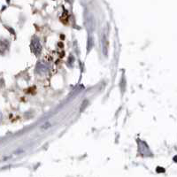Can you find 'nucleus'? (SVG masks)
Returning <instances> with one entry per match:
<instances>
[{"label": "nucleus", "mask_w": 177, "mask_h": 177, "mask_svg": "<svg viewBox=\"0 0 177 177\" xmlns=\"http://www.w3.org/2000/svg\"><path fill=\"white\" fill-rule=\"evenodd\" d=\"M32 49H33V52H35V55H39L42 52V45L39 42V40L37 38H35L33 39L32 41Z\"/></svg>", "instance_id": "obj_1"}, {"label": "nucleus", "mask_w": 177, "mask_h": 177, "mask_svg": "<svg viewBox=\"0 0 177 177\" xmlns=\"http://www.w3.org/2000/svg\"><path fill=\"white\" fill-rule=\"evenodd\" d=\"M101 44H102V52L104 57H107L108 55V41L106 38V35L104 34L101 38Z\"/></svg>", "instance_id": "obj_2"}, {"label": "nucleus", "mask_w": 177, "mask_h": 177, "mask_svg": "<svg viewBox=\"0 0 177 177\" xmlns=\"http://www.w3.org/2000/svg\"><path fill=\"white\" fill-rule=\"evenodd\" d=\"M85 25L87 27V29L89 30V32H91L94 30V28H95V20H94V17L92 15H89L87 18V20L85 22Z\"/></svg>", "instance_id": "obj_3"}, {"label": "nucleus", "mask_w": 177, "mask_h": 177, "mask_svg": "<svg viewBox=\"0 0 177 177\" xmlns=\"http://www.w3.org/2000/svg\"><path fill=\"white\" fill-rule=\"evenodd\" d=\"M93 46H94V40L90 35L89 39H88V52H90L93 48Z\"/></svg>", "instance_id": "obj_4"}, {"label": "nucleus", "mask_w": 177, "mask_h": 177, "mask_svg": "<svg viewBox=\"0 0 177 177\" xmlns=\"http://www.w3.org/2000/svg\"><path fill=\"white\" fill-rule=\"evenodd\" d=\"M88 103H89V101H88V100H86V99H85L83 102H82L81 106V108H80V112H81V113H82V112L84 111V109L86 108V106H87Z\"/></svg>", "instance_id": "obj_5"}, {"label": "nucleus", "mask_w": 177, "mask_h": 177, "mask_svg": "<svg viewBox=\"0 0 177 177\" xmlns=\"http://www.w3.org/2000/svg\"><path fill=\"white\" fill-rule=\"evenodd\" d=\"M50 127H52V124H51V122H45L43 126H42V129H48Z\"/></svg>", "instance_id": "obj_6"}]
</instances>
